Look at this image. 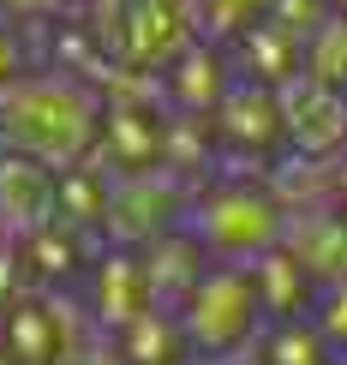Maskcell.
Instances as JSON below:
<instances>
[{
    "instance_id": "1",
    "label": "cell",
    "mask_w": 347,
    "mask_h": 365,
    "mask_svg": "<svg viewBox=\"0 0 347 365\" xmlns=\"http://www.w3.org/2000/svg\"><path fill=\"white\" fill-rule=\"evenodd\" d=\"M96 96L66 78H19L0 90V138L12 156H30L42 168H72L90 144H96Z\"/></svg>"
},
{
    "instance_id": "4",
    "label": "cell",
    "mask_w": 347,
    "mask_h": 365,
    "mask_svg": "<svg viewBox=\"0 0 347 365\" xmlns=\"http://www.w3.org/2000/svg\"><path fill=\"white\" fill-rule=\"evenodd\" d=\"M318 336H323V347H347V282L323 287V299H318Z\"/></svg>"
},
{
    "instance_id": "5",
    "label": "cell",
    "mask_w": 347,
    "mask_h": 365,
    "mask_svg": "<svg viewBox=\"0 0 347 365\" xmlns=\"http://www.w3.org/2000/svg\"><path fill=\"white\" fill-rule=\"evenodd\" d=\"M336 197H341V210H347V168H341V180H336Z\"/></svg>"
},
{
    "instance_id": "3",
    "label": "cell",
    "mask_w": 347,
    "mask_h": 365,
    "mask_svg": "<svg viewBox=\"0 0 347 365\" xmlns=\"http://www.w3.org/2000/svg\"><path fill=\"white\" fill-rule=\"evenodd\" d=\"M192 227L216 257H264L281 240V210L264 192H209L192 210Z\"/></svg>"
},
{
    "instance_id": "2",
    "label": "cell",
    "mask_w": 347,
    "mask_h": 365,
    "mask_svg": "<svg viewBox=\"0 0 347 365\" xmlns=\"http://www.w3.org/2000/svg\"><path fill=\"white\" fill-rule=\"evenodd\" d=\"M264 312V294H258V276H246V269H209L198 276L186 299H180V336L192 347H204V354H222V347H239L252 336V324H258Z\"/></svg>"
}]
</instances>
